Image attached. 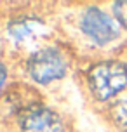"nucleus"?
I'll return each instance as SVG.
<instances>
[{
  "mask_svg": "<svg viewBox=\"0 0 127 132\" xmlns=\"http://www.w3.org/2000/svg\"><path fill=\"white\" fill-rule=\"evenodd\" d=\"M28 73L38 84H49L52 80L65 77L66 61L56 49H42L28 59Z\"/></svg>",
  "mask_w": 127,
  "mask_h": 132,
  "instance_id": "2",
  "label": "nucleus"
},
{
  "mask_svg": "<svg viewBox=\"0 0 127 132\" xmlns=\"http://www.w3.org/2000/svg\"><path fill=\"white\" fill-rule=\"evenodd\" d=\"M127 85V68L117 61H105L94 64L89 71V87L94 97L106 101L118 94Z\"/></svg>",
  "mask_w": 127,
  "mask_h": 132,
  "instance_id": "1",
  "label": "nucleus"
},
{
  "mask_svg": "<svg viewBox=\"0 0 127 132\" xmlns=\"http://www.w3.org/2000/svg\"><path fill=\"white\" fill-rule=\"evenodd\" d=\"M112 118L117 125L127 130V94L120 96L112 108Z\"/></svg>",
  "mask_w": 127,
  "mask_h": 132,
  "instance_id": "6",
  "label": "nucleus"
},
{
  "mask_svg": "<svg viewBox=\"0 0 127 132\" xmlns=\"http://www.w3.org/2000/svg\"><path fill=\"white\" fill-rule=\"evenodd\" d=\"M80 28L87 37H91L98 44L112 42L118 35V28L115 24V21L108 14H105L103 11L96 9V7H89L82 14Z\"/></svg>",
  "mask_w": 127,
  "mask_h": 132,
  "instance_id": "3",
  "label": "nucleus"
},
{
  "mask_svg": "<svg viewBox=\"0 0 127 132\" xmlns=\"http://www.w3.org/2000/svg\"><path fill=\"white\" fill-rule=\"evenodd\" d=\"M44 21L37 18H21V19H12L9 23V33L12 35L14 40L21 44H30L33 40L40 38L44 35Z\"/></svg>",
  "mask_w": 127,
  "mask_h": 132,
  "instance_id": "5",
  "label": "nucleus"
},
{
  "mask_svg": "<svg viewBox=\"0 0 127 132\" xmlns=\"http://www.w3.org/2000/svg\"><path fill=\"white\" fill-rule=\"evenodd\" d=\"M21 130L23 132H63V123L54 111L45 106H30L21 115Z\"/></svg>",
  "mask_w": 127,
  "mask_h": 132,
  "instance_id": "4",
  "label": "nucleus"
},
{
  "mask_svg": "<svg viewBox=\"0 0 127 132\" xmlns=\"http://www.w3.org/2000/svg\"><path fill=\"white\" fill-rule=\"evenodd\" d=\"M113 14L124 28H127V2H115Z\"/></svg>",
  "mask_w": 127,
  "mask_h": 132,
  "instance_id": "7",
  "label": "nucleus"
}]
</instances>
